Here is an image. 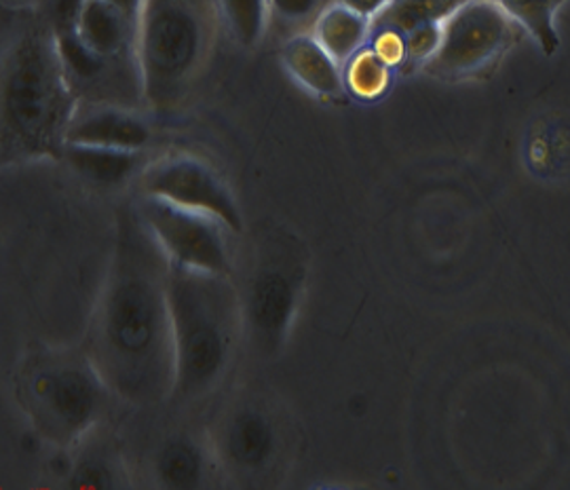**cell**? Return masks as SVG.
I'll use <instances>...</instances> for the list:
<instances>
[{
    "instance_id": "cell-16",
    "label": "cell",
    "mask_w": 570,
    "mask_h": 490,
    "mask_svg": "<svg viewBox=\"0 0 570 490\" xmlns=\"http://www.w3.org/2000/svg\"><path fill=\"white\" fill-rule=\"evenodd\" d=\"M311 35L334 60L345 66L362 47H366L372 35V21L341 2H334L315 21Z\"/></svg>"
},
{
    "instance_id": "cell-18",
    "label": "cell",
    "mask_w": 570,
    "mask_h": 490,
    "mask_svg": "<svg viewBox=\"0 0 570 490\" xmlns=\"http://www.w3.org/2000/svg\"><path fill=\"white\" fill-rule=\"evenodd\" d=\"M515 26L524 28L546 56L560 49L556 28V0H494Z\"/></svg>"
},
{
    "instance_id": "cell-1",
    "label": "cell",
    "mask_w": 570,
    "mask_h": 490,
    "mask_svg": "<svg viewBox=\"0 0 570 490\" xmlns=\"http://www.w3.org/2000/svg\"><path fill=\"white\" fill-rule=\"evenodd\" d=\"M167 271L169 261L138 207L125 212L82 349L115 400L131 409H159L174 395Z\"/></svg>"
},
{
    "instance_id": "cell-15",
    "label": "cell",
    "mask_w": 570,
    "mask_h": 490,
    "mask_svg": "<svg viewBox=\"0 0 570 490\" xmlns=\"http://www.w3.org/2000/svg\"><path fill=\"white\" fill-rule=\"evenodd\" d=\"M61 159L77 176H81L82 180L110 188V186H121L127 183L140 169L142 153L66 144Z\"/></svg>"
},
{
    "instance_id": "cell-21",
    "label": "cell",
    "mask_w": 570,
    "mask_h": 490,
    "mask_svg": "<svg viewBox=\"0 0 570 490\" xmlns=\"http://www.w3.org/2000/svg\"><path fill=\"white\" fill-rule=\"evenodd\" d=\"M121 461L108 449H89L82 452L70 470L66 482L72 489H117L122 487Z\"/></svg>"
},
{
    "instance_id": "cell-25",
    "label": "cell",
    "mask_w": 570,
    "mask_h": 490,
    "mask_svg": "<svg viewBox=\"0 0 570 490\" xmlns=\"http://www.w3.org/2000/svg\"><path fill=\"white\" fill-rule=\"evenodd\" d=\"M372 51L391 68L406 66V37L393 28H372Z\"/></svg>"
},
{
    "instance_id": "cell-13",
    "label": "cell",
    "mask_w": 570,
    "mask_h": 490,
    "mask_svg": "<svg viewBox=\"0 0 570 490\" xmlns=\"http://www.w3.org/2000/svg\"><path fill=\"white\" fill-rule=\"evenodd\" d=\"M150 468L157 484L164 489H202L209 471L216 470L207 433L205 438L190 431L169 433L153 452Z\"/></svg>"
},
{
    "instance_id": "cell-6",
    "label": "cell",
    "mask_w": 570,
    "mask_h": 490,
    "mask_svg": "<svg viewBox=\"0 0 570 490\" xmlns=\"http://www.w3.org/2000/svg\"><path fill=\"white\" fill-rule=\"evenodd\" d=\"M212 41V21L204 0H146L138 58L144 104L165 112L184 102Z\"/></svg>"
},
{
    "instance_id": "cell-2",
    "label": "cell",
    "mask_w": 570,
    "mask_h": 490,
    "mask_svg": "<svg viewBox=\"0 0 570 490\" xmlns=\"http://www.w3.org/2000/svg\"><path fill=\"white\" fill-rule=\"evenodd\" d=\"M79 98L41 13L13 21L2 47L0 140L4 165L61 159Z\"/></svg>"
},
{
    "instance_id": "cell-26",
    "label": "cell",
    "mask_w": 570,
    "mask_h": 490,
    "mask_svg": "<svg viewBox=\"0 0 570 490\" xmlns=\"http://www.w3.org/2000/svg\"><path fill=\"white\" fill-rule=\"evenodd\" d=\"M336 2L345 4V7H348L351 11L360 13L362 18L374 21L379 16H381V13H383V11H385V9H387L391 0H336Z\"/></svg>"
},
{
    "instance_id": "cell-12",
    "label": "cell",
    "mask_w": 570,
    "mask_h": 490,
    "mask_svg": "<svg viewBox=\"0 0 570 490\" xmlns=\"http://www.w3.org/2000/svg\"><path fill=\"white\" fill-rule=\"evenodd\" d=\"M77 35L82 45L100 60L142 72L138 58L140 26L129 20L110 2L87 0L82 7Z\"/></svg>"
},
{
    "instance_id": "cell-23",
    "label": "cell",
    "mask_w": 570,
    "mask_h": 490,
    "mask_svg": "<svg viewBox=\"0 0 570 490\" xmlns=\"http://www.w3.org/2000/svg\"><path fill=\"white\" fill-rule=\"evenodd\" d=\"M85 2L87 0H42L39 13L51 28L53 37L61 39L77 32Z\"/></svg>"
},
{
    "instance_id": "cell-3",
    "label": "cell",
    "mask_w": 570,
    "mask_h": 490,
    "mask_svg": "<svg viewBox=\"0 0 570 490\" xmlns=\"http://www.w3.org/2000/svg\"><path fill=\"white\" fill-rule=\"evenodd\" d=\"M167 301L176 349L169 406L197 409L226 388L245 341L244 303L235 277L171 265Z\"/></svg>"
},
{
    "instance_id": "cell-27",
    "label": "cell",
    "mask_w": 570,
    "mask_h": 490,
    "mask_svg": "<svg viewBox=\"0 0 570 490\" xmlns=\"http://www.w3.org/2000/svg\"><path fill=\"white\" fill-rule=\"evenodd\" d=\"M106 2H110L112 7H117V9L122 11V13H125L129 20L136 21V23L140 26L146 0H106Z\"/></svg>"
},
{
    "instance_id": "cell-19",
    "label": "cell",
    "mask_w": 570,
    "mask_h": 490,
    "mask_svg": "<svg viewBox=\"0 0 570 490\" xmlns=\"http://www.w3.org/2000/svg\"><path fill=\"white\" fill-rule=\"evenodd\" d=\"M216 11L230 39L244 49H256L271 26L268 0H216Z\"/></svg>"
},
{
    "instance_id": "cell-4",
    "label": "cell",
    "mask_w": 570,
    "mask_h": 490,
    "mask_svg": "<svg viewBox=\"0 0 570 490\" xmlns=\"http://www.w3.org/2000/svg\"><path fill=\"white\" fill-rule=\"evenodd\" d=\"M13 398L41 440L75 450L100 428L115 395L85 349L32 345L13 372Z\"/></svg>"
},
{
    "instance_id": "cell-14",
    "label": "cell",
    "mask_w": 570,
    "mask_h": 490,
    "mask_svg": "<svg viewBox=\"0 0 570 490\" xmlns=\"http://www.w3.org/2000/svg\"><path fill=\"white\" fill-rule=\"evenodd\" d=\"M282 61L296 82L315 96L336 98L345 94L343 66L327 53L311 32L285 39Z\"/></svg>"
},
{
    "instance_id": "cell-17",
    "label": "cell",
    "mask_w": 570,
    "mask_h": 490,
    "mask_svg": "<svg viewBox=\"0 0 570 490\" xmlns=\"http://www.w3.org/2000/svg\"><path fill=\"white\" fill-rule=\"evenodd\" d=\"M468 0H391L387 9L372 21V28H393L406 37L414 28L444 23Z\"/></svg>"
},
{
    "instance_id": "cell-22",
    "label": "cell",
    "mask_w": 570,
    "mask_h": 490,
    "mask_svg": "<svg viewBox=\"0 0 570 490\" xmlns=\"http://www.w3.org/2000/svg\"><path fill=\"white\" fill-rule=\"evenodd\" d=\"M330 4H334V0H268L271 23L284 30L287 39L305 35L306 30H313Z\"/></svg>"
},
{
    "instance_id": "cell-8",
    "label": "cell",
    "mask_w": 570,
    "mask_h": 490,
    "mask_svg": "<svg viewBox=\"0 0 570 490\" xmlns=\"http://www.w3.org/2000/svg\"><path fill=\"white\" fill-rule=\"evenodd\" d=\"M136 207L171 265L237 277L226 237L233 233L220 220L146 195Z\"/></svg>"
},
{
    "instance_id": "cell-24",
    "label": "cell",
    "mask_w": 570,
    "mask_h": 490,
    "mask_svg": "<svg viewBox=\"0 0 570 490\" xmlns=\"http://www.w3.org/2000/svg\"><path fill=\"white\" fill-rule=\"evenodd\" d=\"M442 45V23H428L406 35V63H428Z\"/></svg>"
},
{
    "instance_id": "cell-10",
    "label": "cell",
    "mask_w": 570,
    "mask_h": 490,
    "mask_svg": "<svg viewBox=\"0 0 570 490\" xmlns=\"http://www.w3.org/2000/svg\"><path fill=\"white\" fill-rule=\"evenodd\" d=\"M142 195L207 214L235 233H244L239 204L220 174L190 155H171L142 174Z\"/></svg>"
},
{
    "instance_id": "cell-5",
    "label": "cell",
    "mask_w": 570,
    "mask_h": 490,
    "mask_svg": "<svg viewBox=\"0 0 570 490\" xmlns=\"http://www.w3.org/2000/svg\"><path fill=\"white\" fill-rule=\"evenodd\" d=\"M207 442L228 484L275 489L294 461L298 433L284 404L263 389L245 388L226 398L207 429Z\"/></svg>"
},
{
    "instance_id": "cell-11",
    "label": "cell",
    "mask_w": 570,
    "mask_h": 490,
    "mask_svg": "<svg viewBox=\"0 0 570 490\" xmlns=\"http://www.w3.org/2000/svg\"><path fill=\"white\" fill-rule=\"evenodd\" d=\"M150 127L134 108L112 104H79L66 144L140 150L150 143Z\"/></svg>"
},
{
    "instance_id": "cell-28",
    "label": "cell",
    "mask_w": 570,
    "mask_h": 490,
    "mask_svg": "<svg viewBox=\"0 0 570 490\" xmlns=\"http://www.w3.org/2000/svg\"><path fill=\"white\" fill-rule=\"evenodd\" d=\"M562 2H567V0H556V4H562Z\"/></svg>"
},
{
    "instance_id": "cell-7",
    "label": "cell",
    "mask_w": 570,
    "mask_h": 490,
    "mask_svg": "<svg viewBox=\"0 0 570 490\" xmlns=\"http://www.w3.org/2000/svg\"><path fill=\"white\" fill-rule=\"evenodd\" d=\"M303 290L305 266L296 256L265 254L252 271H247L244 287H239L245 341L258 355H279L296 322Z\"/></svg>"
},
{
    "instance_id": "cell-9",
    "label": "cell",
    "mask_w": 570,
    "mask_h": 490,
    "mask_svg": "<svg viewBox=\"0 0 570 490\" xmlns=\"http://www.w3.org/2000/svg\"><path fill=\"white\" fill-rule=\"evenodd\" d=\"M513 39V21L494 0H468L442 23V45L425 63L429 75L461 79L487 68Z\"/></svg>"
},
{
    "instance_id": "cell-20",
    "label": "cell",
    "mask_w": 570,
    "mask_h": 490,
    "mask_svg": "<svg viewBox=\"0 0 570 490\" xmlns=\"http://www.w3.org/2000/svg\"><path fill=\"white\" fill-rule=\"evenodd\" d=\"M393 68L381 60L372 47H362L351 60L343 66L346 91L364 102L379 100L391 85Z\"/></svg>"
}]
</instances>
